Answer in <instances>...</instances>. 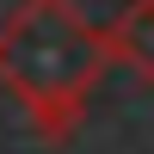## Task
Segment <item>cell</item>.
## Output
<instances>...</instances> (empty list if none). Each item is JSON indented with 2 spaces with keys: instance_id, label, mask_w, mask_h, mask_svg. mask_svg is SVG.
<instances>
[{
  "instance_id": "obj_1",
  "label": "cell",
  "mask_w": 154,
  "mask_h": 154,
  "mask_svg": "<svg viewBox=\"0 0 154 154\" xmlns=\"http://www.w3.org/2000/svg\"><path fill=\"white\" fill-rule=\"evenodd\" d=\"M105 68V25L86 19L80 0H19L0 19V93L49 148L74 142Z\"/></svg>"
},
{
  "instance_id": "obj_2",
  "label": "cell",
  "mask_w": 154,
  "mask_h": 154,
  "mask_svg": "<svg viewBox=\"0 0 154 154\" xmlns=\"http://www.w3.org/2000/svg\"><path fill=\"white\" fill-rule=\"evenodd\" d=\"M105 49H111V68H130L142 86H154V0H130L105 25Z\"/></svg>"
}]
</instances>
